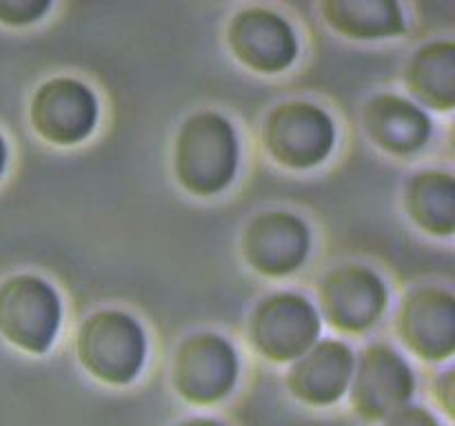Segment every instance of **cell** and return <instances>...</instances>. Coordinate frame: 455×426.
<instances>
[{
	"label": "cell",
	"instance_id": "obj_6",
	"mask_svg": "<svg viewBox=\"0 0 455 426\" xmlns=\"http://www.w3.org/2000/svg\"><path fill=\"white\" fill-rule=\"evenodd\" d=\"M238 353L216 333L187 337L173 359V386L187 402L209 406L234 390L238 380Z\"/></svg>",
	"mask_w": 455,
	"mask_h": 426
},
{
	"label": "cell",
	"instance_id": "obj_14",
	"mask_svg": "<svg viewBox=\"0 0 455 426\" xmlns=\"http://www.w3.org/2000/svg\"><path fill=\"white\" fill-rule=\"evenodd\" d=\"M369 138L391 154H416L431 136V120L420 106L404 98L385 93L373 98L364 109Z\"/></svg>",
	"mask_w": 455,
	"mask_h": 426
},
{
	"label": "cell",
	"instance_id": "obj_1",
	"mask_svg": "<svg viewBox=\"0 0 455 426\" xmlns=\"http://www.w3.org/2000/svg\"><path fill=\"white\" fill-rule=\"evenodd\" d=\"M238 136L225 115L200 111L185 120L173 149L178 182L196 195H213L231 185L238 171Z\"/></svg>",
	"mask_w": 455,
	"mask_h": 426
},
{
	"label": "cell",
	"instance_id": "obj_12",
	"mask_svg": "<svg viewBox=\"0 0 455 426\" xmlns=\"http://www.w3.org/2000/svg\"><path fill=\"white\" fill-rule=\"evenodd\" d=\"M398 333L404 344L420 358L438 362L455 349V300L438 287L409 293L398 311Z\"/></svg>",
	"mask_w": 455,
	"mask_h": 426
},
{
	"label": "cell",
	"instance_id": "obj_16",
	"mask_svg": "<svg viewBox=\"0 0 455 426\" xmlns=\"http://www.w3.org/2000/svg\"><path fill=\"white\" fill-rule=\"evenodd\" d=\"M407 87L427 106L451 111L455 105V44L451 40L418 49L407 67Z\"/></svg>",
	"mask_w": 455,
	"mask_h": 426
},
{
	"label": "cell",
	"instance_id": "obj_17",
	"mask_svg": "<svg viewBox=\"0 0 455 426\" xmlns=\"http://www.w3.org/2000/svg\"><path fill=\"white\" fill-rule=\"evenodd\" d=\"M404 204L420 229L451 235L455 229V185L451 173L422 171L409 180Z\"/></svg>",
	"mask_w": 455,
	"mask_h": 426
},
{
	"label": "cell",
	"instance_id": "obj_15",
	"mask_svg": "<svg viewBox=\"0 0 455 426\" xmlns=\"http://www.w3.org/2000/svg\"><path fill=\"white\" fill-rule=\"evenodd\" d=\"M323 13L347 38L380 40L404 31V13L394 0H329Z\"/></svg>",
	"mask_w": 455,
	"mask_h": 426
},
{
	"label": "cell",
	"instance_id": "obj_13",
	"mask_svg": "<svg viewBox=\"0 0 455 426\" xmlns=\"http://www.w3.org/2000/svg\"><path fill=\"white\" fill-rule=\"evenodd\" d=\"M354 364V353L345 342H315L289 368L287 386L293 398L309 406H331L349 390Z\"/></svg>",
	"mask_w": 455,
	"mask_h": 426
},
{
	"label": "cell",
	"instance_id": "obj_3",
	"mask_svg": "<svg viewBox=\"0 0 455 426\" xmlns=\"http://www.w3.org/2000/svg\"><path fill=\"white\" fill-rule=\"evenodd\" d=\"M56 288L38 275H13L0 284V333L18 349L44 353L60 328Z\"/></svg>",
	"mask_w": 455,
	"mask_h": 426
},
{
	"label": "cell",
	"instance_id": "obj_9",
	"mask_svg": "<svg viewBox=\"0 0 455 426\" xmlns=\"http://www.w3.org/2000/svg\"><path fill=\"white\" fill-rule=\"evenodd\" d=\"M387 287L380 275L360 264L333 269L320 284V306L338 331L371 328L387 309Z\"/></svg>",
	"mask_w": 455,
	"mask_h": 426
},
{
	"label": "cell",
	"instance_id": "obj_11",
	"mask_svg": "<svg viewBox=\"0 0 455 426\" xmlns=\"http://www.w3.org/2000/svg\"><path fill=\"white\" fill-rule=\"evenodd\" d=\"M311 235L305 222L287 211H267L249 222L243 235L244 260L265 275H289L309 256Z\"/></svg>",
	"mask_w": 455,
	"mask_h": 426
},
{
	"label": "cell",
	"instance_id": "obj_7",
	"mask_svg": "<svg viewBox=\"0 0 455 426\" xmlns=\"http://www.w3.org/2000/svg\"><path fill=\"white\" fill-rule=\"evenodd\" d=\"M416 380L407 359L389 344H371L360 353L351 375V406L363 420L385 422L411 399Z\"/></svg>",
	"mask_w": 455,
	"mask_h": 426
},
{
	"label": "cell",
	"instance_id": "obj_8",
	"mask_svg": "<svg viewBox=\"0 0 455 426\" xmlns=\"http://www.w3.org/2000/svg\"><path fill=\"white\" fill-rule=\"evenodd\" d=\"M29 118L36 131L53 145H76L98 122L96 93L76 78H52L36 89Z\"/></svg>",
	"mask_w": 455,
	"mask_h": 426
},
{
	"label": "cell",
	"instance_id": "obj_19",
	"mask_svg": "<svg viewBox=\"0 0 455 426\" xmlns=\"http://www.w3.org/2000/svg\"><path fill=\"white\" fill-rule=\"evenodd\" d=\"M385 426H443L427 406L407 404L385 420Z\"/></svg>",
	"mask_w": 455,
	"mask_h": 426
},
{
	"label": "cell",
	"instance_id": "obj_4",
	"mask_svg": "<svg viewBox=\"0 0 455 426\" xmlns=\"http://www.w3.org/2000/svg\"><path fill=\"white\" fill-rule=\"evenodd\" d=\"M320 318L315 306L298 293L265 297L249 320L253 349L271 362H289L318 342Z\"/></svg>",
	"mask_w": 455,
	"mask_h": 426
},
{
	"label": "cell",
	"instance_id": "obj_18",
	"mask_svg": "<svg viewBox=\"0 0 455 426\" xmlns=\"http://www.w3.org/2000/svg\"><path fill=\"white\" fill-rule=\"evenodd\" d=\"M52 3L47 0H0V22L4 25H31L49 13Z\"/></svg>",
	"mask_w": 455,
	"mask_h": 426
},
{
	"label": "cell",
	"instance_id": "obj_21",
	"mask_svg": "<svg viewBox=\"0 0 455 426\" xmlns=\"http://www.w3.org/2000/svg\"><path fill=\"white\" fill-rule=\"evenodd\" d=\"M4 164H7V146H4V140L0 138V176L4 171Z\"/></svg>",
	"mask_w": 455,
	"mask_h": 426
},
{
	"label": "cell",
	"instance_id": "obj_10",
	"mask_svg": "<svg viewBox=\"0 0 455 426\" xmlns=\"http://www.w3.org/2000/svg\"><path fill=\"white\" fill-rule=\"evenodd\" d=\"M227 43L243 65L262 74L284 71L298 56V38L291 25L280 13L262 7L235 13L227 29Z\"/></svg>",
	"mask_w": 455,
	"mask_h": 426
},
{
	"label": "cell",
	"instance_id": "obj_5",
	"mask_svg": "<svg viewBox=\"0 0 455 426\" xmlns=\"http://www.w3.org/2000/svg\"><path fill=\"white\" fill-rule=\"evenodd\" d=\"M265 145L284 167L309 169L331 154L336 127L331 115L314 102H283L267 118Z\"/></svg>",
	"mask_w": 455,
	"mask_h": 426
},
{
	"label": "cell",
	"instance_id": "obj_20",
	"mask_svg": "<svg viewBox=\"0 0 455 426\" xmlns=\"http://www.w3.org/2000/svg\"><path fill=\"white\" fill-rule=\"evenodd\" d=\"M176 426H227V424H222L220 420H213V417L198 415V417H187V420L178 422Z\"/></svg>",
	"mask_w": 455,
	"mask_h": 426
},
{
	"label": "cell",
	"instance_id": "obj_2",
	"mask_svg": "<svg viewBox=\"0 0 455 426\" xmlns=\"http://www.w3.org/2000/svg\"><path fill=\"white\" fill-rule=\"evenodd\" d=\"M78 359L107 384H129L145 364V331L129 313L105 309L89 315L76 340Z\"/></svg>",
	"mask_w": 455,
	"mask_h": 426
}]
</instances>
